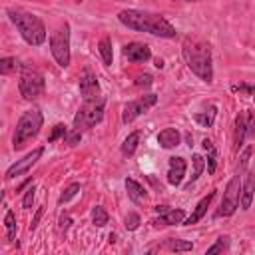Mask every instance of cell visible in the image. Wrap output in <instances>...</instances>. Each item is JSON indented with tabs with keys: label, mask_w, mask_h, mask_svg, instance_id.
<instances>
[{
	"label": "cell",
	"mask_w": 255,
	"mask_h": 255,
	"mask_svg": "<svg viewBox=\"0 0 255 255\" xmlns=\"http://www.w3.org/2000/svg\"><path fill=\"white\" fill-rule=\"evenodd\" d=\"M118 20L135 32H147L159 38H175L177 34L175 28L161 14H151L143 10H122L118 14Z\"/></svg>",
	"instance_id": "cell-1"
},
{
	"label": "cell",
	"mask_w": 255,
	"mask_h": 255,
	"mask_svg": "<svg viewBox=\"0 0 255 255\" xmlns=\"http://www.w3.org/2000/svg\"><path fill=\"white\" fill-rule=\"evenodd\" d=\"M181 56L187 68L205 84L213 82V66H211V50L209 44L199 38H185L181 46Z\"/></svg>",
	"instance_id": "cell-2"
},
{
	"label": "cell",
	"mask_w": 255,
	"mask_h": 255,
	"mask_svg": "<svg viewBox=\"0 0 255 255\" xmlns=\"http://www.w3.org/2000/svg\"><path fill=\"white\" fill-rule=\"evenodd\" d=\"M8 16L16 24L20 36L30 46H40L46 40V26H44V22L36 14H30V12H24V10H12L10 8L8 10Z\"/></svg>",
	"instance_id": "cell-3"
},
{
	"label": "cell",
	"mask_w": 255,
	"mask_h": 255,
	"mask_svg": "<svg viewBox=\"0 0 255 255\" xmlns=\"http://www.w3.org/2000/svg\"><path fill=\"white\" fill-rule=\"evenodd\" d=\"M44 124V118H42V112L32 108V110H26L18 124H16V129H14V137H12V143H14V149H22L26 145L28 139L36 137L40 128Z\"/></svg>",
	"instance_id": "cell-4"
},
{
	"label": "cell",
	"mask_w": 255,
	"mask_h": 255,
	"mask_svg": "<svg viewBox=\"0 0 255 255\" xmlns=\"http://www.w3.org/2000/svg\"><path fill=\"white\" fill-rule=\"evenodd\" d=\"M18 90H20V96L24 100H36L46 90L44 76L36 68L24 64L22 66V74H20V82H18Z\"/></svg>",
	"instance_id": "cell-5"
},
{
	"label": "cell",
	"mask_w": 255,
	"mask_h": 255,
	"mask_svg": "<svg viewBox=\"0 0 255 255\" xmlns=\"http://www.w3.org/2000/svg\"><path fill=\"white\" fill-rule=\"evenodd\" d=\"M104 104H106L104 98H98V100H92V102H84V106L74 116V128L82 131V129H90L96 124H100L102 118H104Z\"/></svg>",
	"instance_id": "cell-6"
},
{
	"label": "cell",
	"mask_w": 255,
	"mask_h": 255,
	"mask_svg": "<svg viewBox=\"0 0 255 255\" xmlns=\"http://www.w3.org/2000/svg\"><path fill=\"white\" fill-rule=\"evenodd\" d=\"M50 50L58 66L66 68L70 66V24L64 22V26L56 28L50 36Z\"/></svg>",
	"instance_id": "cell-7"
},
{
	"label": "cell",
	"mask_w": 255,
	"mask_h": 255,
	"mask_svg": "<svg viewBox=\"0 0 255 255\" xmlns=\"http://www.w3.org/2000/svg\"><path fill=\"white\" fill-rule=\"evenodd\" d=\"M239 195H241V179H239V173H235L229 183L225 185V193H223V201L217 209V217H229L235 213V209L239 207Z\"/></svg>",
	"instance_id": "cell-8"
},
{
	"label": "cell",
	"mask_w": 255,
	"mask_h": 255,
	"mask_svg": "<svg viewBox=\"0 0 255 255\" xmlns=\"http://www.w3.org/2000/svg\"><path fill=\"white\" fill-rule=\"evenodd\" d=\"M155 102H157V96H155V94H145V96H141V98H137V100H133V102H128V104L124 106L122 122H124V124L133 122V120H135L137 116H141L145 110H149L151 106H155Z\"/></svg>",
	"instance_id": "cell-9"
},
{
	"label": "cell",
	"mask_w": 255,
	"mask_h": 255,
	"mask_svg": "<svg viewBox=\"0 0 255 255\" xmlns=\"http://www.w3.org/2000/svg\"><path fill=\"white\" fill-rule=\"evenodd\" d=\"M44 153V147L40 145V147H36V149H32L26 157H22V159H18L14 165H10L8 167V171H6V179H12V177H16V175H22V173H26L38 159H40V155Z\"/></svg>",
	"instance_id": "cell-10"
},
{
	"label": "cell",
	"mask_w": 255,
	"mask_h": 255,
	"mask_svg": "<svg viewBox=\"0 0 255 255\" xmlns=\"http://www.w3.org/2000/svg\"><path fill=\"white\" fill-rule=\"evenodd\" d=\"M80 94H82L84 102H92V100L102 98V96H100V84H98V78H96V74H92L90 70H86L84 76L80 78Z\"/></svg>",
	"instance_id": "cell-11"
},
{
	"label": "cell",
	"mask_w": 255,
	"mask_h": 255,
	"mask_svg": "<svg viewBox=\"0 0 255 255\" xmlns=\"http://www.w3.org/2000/svg\"><path fill=\"white\" fill-rule=\"evenodd\" d=\"M124 56L129 60V62H147L151 58V50L147 44H141V42H129L124 46Z\"/></svg>",
	"instance_id": "cell-12"
},
{
	"label": "cell",
	"mask_w": 255,
	"mask_h": 255,
	"mask_svg": "<svg viewBox=\"0 0 255 255\" xmlns=\"http://www.w3.org/2000/svg\"><path fill=\"white\" fill-rule=\"evenodd\" d=\"M183 175H185V159L183 157H169V169H167L169 185H179Z\"/></svg>",
	"instance_id": "cell-13"
},
{
	"label": "cell",
	"mask_w": 255,
	"mask_h": 255,
	"mask_svg": "<svg viewBox=\"0 0 255 255\" xmlns=\"http://www.w3.org/2000/svg\"><path fill=\"white\" fill-rule=\"evenodd\" d=\"M181 141V133L175 129V128H165L157 133V143L163 147V149H171V147H177Z\"/></svg>",
	"instance_id": "cell-14"
},
{
	"label": "cell",
	"mask_w": 255,
	"mask_h": 255,
	"mask_svg": "<svg viewBox=\"0 0 255 255\" xmlns=\"http://www.w3.org/2000/svg\"><path fill=\"white\" fill-rule=\"evenodd\" d=\"M253 195H255V169H251L247 173V179H245V183L241 187V209H249L251 207Z\"/></svg>",
	"instance_id": "cell-15"
},
{
	"label": "cell",
	"mask_w": 255,
	"mask_h": 255,
	"mask_svg": "<svg viewBox=\"0 0 255 255\" xmlns=\"http://www.w3.org/2000/svg\"><path fill=\"white\" fill-rule=\"evenodd\" d=\"M213 197H215V191H209L197 205H195V209H193V213L187 217V219H183V225H193V223H197L203 215H205V211H207V207H209V203L213 201Z\"/></svg>",
	"instance_id": "cell-16"
},
{
	"label": "cell",
	"mask_w": 255,
	"mask_h": 255,
	"mask_svg": "<svg viewBox=\"0 0 255 255\" xmlns=\"http://www.w3.org/2000/svg\"><path fill=\"white\" fill-rule=\"evenodd\" d=\"M183 219H185L183 209H167V211H163V215H159L151 223L155 227H159V225H177V223H183Z\"/></svg>",
	"instance_id": "cell-17"
},
{
	"label": "cell",
	"mask_w": 255,
	"mask_h": 255,
	"mask_svg": "<svg viewBox=\"0 0 255 255\" xmlns=\"http://www.w3.org/2000/svg\"><path fill=\"white\" fill-rule=\"evenodd\" d=\"M126 189H128V195H129V199L133 201V203H139L141 199H145V189H143V185L141 183H137L135 179H131V177H128L126 179Z\"/></svg>",
	"instance_id": "cell-18"
},
{
	"label": "cell",
	"mask_w": 255,
	"mask_h": 255,
	"mask_svg": "<svg viewBox=\"0 0 255 255\" xmlns=\"http://www.w3.org/2000/svg\"><path fill=\"white\" fill-rule=\"evenodd\" d=\"M245 135H247V118L245 114H239L235 120V149H241Z\"/></svg>",
	"instance_id": "cell-19"
},
{
	"label": "cell",
	"mask_w": 255,
	"mask_h": 255,
	"mask_svg": "<svg viewBox=\"0 0 255 255\" xmlns=\"http://www.w3.org/2000/svg\"><path fill=\"white\" fill-rule=\"evenodd\" d=\"M215 116H217V108H215V106H209L205 112H197V114L193 116V120H195L201 128H211L213 122H215Z\"/></svg>",
	"instance_id": "cell-20"
},
{
	"label": "cell",
	"mask_w": 255,
	"mask_h": 255,
	"mask_svg": "<svg viewBox=\"0 0 255 255\" xmlns=\"http://www.w3.org/2000/svg\"><path fill=\"white\" fill-rule=\"evenodd\" d=\"M98 50L102 54V60L106 66H112V60H114V52H112V38L110 36H104L98 44Z\"/></svg>",
	"instance_id": "cell-21"
},
{
	"label": "cell",
	"mask_w": 255,
	"mask_h": 255,
	"mask_svg": "<svg viewBox=\"0 0 255 255\" xmlns=\"http://www.w3.org/2000/svg\"><path fill=\"white\" fill-rule=\"evenodd\" d=\"M139 131H131L126 139H124V143H122V153L124 155H133V151H135V147H137V143H139Z\"/></svg>",
	"instance_id": "cell-22"
},
{
	"label": "cell",
	"mask_w": 255,
	"mask_h": 255,
	"mask_svg": "<svg viewBox=\"0 0 255 255\" xmlns=\"http://www.w3.org/2000/svg\"><path fill=\"white\" fill-rule=\"evenodd\" d=\"M163 249H169V251H191L193 245L189 241H183V239H165L161 243Z\"/></svg>",
	"instance_id": "cell-23"
},
{
	"label": "cell",
	"mask_w": 255,
	"mask_h": 255,
	"mask_svg": "<svg viewBox=\"0 0 255 255\" xmlns=\"http://www.w3.org/2000/svg\"><path fill=\"white\" fill-rule=\"evenodd\" d=\"M92 221H94V225L104 227V225L110 221V215H108V211H106L102 205H96V207L92 209Z\"/></svg>",
	"instance_id": "cell-24"
},
{
	"label": "cell",
	"mask_w": 255,
	"mask_h": 255,
	"mask_svg": "<svg viewBox=\"0 0 255 255\" xmlns=\"http://www.w3.org/2000/svg\"><path fill=\"white\" fill-rule=\"evenodd\" d=\"M229 249V237H219L211 247H207V251H205V255H213V253H223V251H227Z\"/></svg>",
	"instance_id": "cell-25"
},
{
	"label": "cell",
	"mask_w": 255,
	"mask_h": 255,
	"mask_svg": "<svg viewBox=\"0 0 255 255\" xmlns=\"http://www.w3.org/2000/svg\"><path fill=\"white\" fill-rule=\"evenodd\" d=\"M191 161H193V173H191V181H195V179L201 175V171H203L205 163H203V157H201L199 153H193ZM191 181H189V185H191ZM189 185H187V187H189Z\"/></svg>",
	"instance_id": "cell-26"
},
{
	"label": "cell",
	"mask_w": 255,
	"mask_h": 255,
	"mask_svg": "<svg viewBox=\"0 0 255 255\" xmlns=\"http://www.w3.org/2000/svg\"><path fill=\"white\" fill-rule=\"evenodd\" d=\"M78 191H80V183H70V185L62 191V195H60L58 203H68L72 197H76V195H78Z\"/></svg>",
	"instance_id": "cell-27"
},
{
	"label": "cell",
	"mask_w": 255,
	"mask_h": 255,
	"mask_svg": "<svg viewBox=\"0 0 255 255\" xmlns=\"http://www.w3.org/2000/svg\"><path fill=\"white\" fill-rule=\"evenodd\" d=\"M4 225H6V231H8V239L12 241L16 237V217L12 211H6L4 215Z\"/></svg>",
	"instance_id": "cell-28"
},
{
	"label": "cell",
	"mask_w": 255,
	"mask_h": 255,
	"mask_svg": "<svg viewBox=\"0 0 255 255\" xmlns=\"http://www.w3.org/2000/svg\"><path fill=\"white\" fill-rule=\"evenodd\" d=\"M12 70H16V58H2L0 60V74H10Z\"/></svg>",
	"instance_id": "cell-29"
},
{
	"label": "cell",
	"mask_w": 255,
	"mask_h": 255,
	"mask_svg": "<svg viewBox=\"0 0 255 255\" xmlns=\"http://www.w3.org/2000/svg\"><path fill=\"white\" fill-rule=\"evenodd\" d=\"M66 133H68L66 126H64V124H56L54 129H52V133H50V137H48V141H56V139H60V137H66Z\"/></svg>",
	"instance_id": "cell-30"
},
{
	"label": "cell",
	"mask_w": 255,
	"mask_h": 255,
	"mask_svg": "<svg viewBox=\"0 0 255 255\" xmlns=\"http://www.w3.org/2000/svg\"><path fill=\"white\" fill-rule=\"evenodd\" d=\"M245 118H247V137L255 141V112H247Z\"/></svg>",
	"instance_id": "cell-31"
},
{
	"label": "cell",
	"mask_w": 255,
	"mask_h": 255,
	"mask_svg": "<svg viewBox=\"0 0 255 255\" xmlns=\"http://www.w3.org/2000/svg\"><path fill=\"white\" fill-rule=\"evenodd\" d=\"M139 215L137 213H129L128 217H126V229H129V231H133V229H137L139 227Z\"/></svg>",
	"instance_id": "cell-32"
},
{
	"label": "cell",
	"mask_w": 255,
	"mask_h": 255,
	"mask_svg": "<svg viewBox=\"0 0 255 255\" xmlns=\"http://www.w3.org/2000/svg\"><path fill=\"white\" fill-rule=\"evenodd\" d=\"M80 139H82V131L80 129H74V131L66 133V143L68 145H76V143H80Z\"/></svg>",
	"instance_id": "cell-33"
},
{
	"label": "cell",
	"mask_w": 255,
	"mask_h": 255,
	"mask_svg": "<svg viewBox=\"0 0 255 255\" xmlns=\"http://www.w3.org/2000/svg\"><path fill=\"white\" fill-rule=\"evenodd\" d=\"M34 195H36V189H34V185L26 191V195H24V199H22V205L28 209V207H32V203H34Z\"/></svg>",
	"instance_id": "cell-34"
},
{
	"label": "cell",
	"mask_w": 255,
	"mask_h": 255,
	"mask_svg": "<svg viewBox=\"0 0 255 255\" xmlns=\"http://www.w3.org/2000/svg\"><path fill=\"white\" fill-rule=\"evenodd\" d=\"M135 86H139V88H147V86H151V76H149V74L137 76V80H135Z\"/></svg>",
	"instance_id": "cell-35"
},
{
	"label": "cell",
	"mask_w": 255,
	"mask_h": 255,
	"mask_svg": "<svg viewBox=\"0 0 255 255\" xmlns=\"http://www.w3.org/2000/svg\"><path fill=\"white\" fill-rule=\"evenodd\" d=\"M207 151H209V157H207V171L213 173V171H215V147H211V149H207Z\"/></svg>",
	"instance_id": "cell-36"
},
{
	"label": "cell",
	"mask_w": 255,
	"mask_h": 255,
	"mask_svg": "<svg viewBox=\"0 0 255 255\" xmlns=\"http://www.w3.org/2000/svg\"><path fill=\"white\" fill-rule=\"evenodd\" d=\"M233 90L235 92H247V94H251L255 98V86H245L243 84V86H233Z\"/></svg>",
	"instance_id": "cell-37"
},
{
	"label": "cell",
	"mask_w": 255,
	"mask_h": 255,
	"mask_svg": "<svg viewBox=\"0 0 255 255\" xmlns=\"http://www.w3.org/2000/svg\"><path fill=\"white\" fill-rule=\"evenodd\" d=\"M42 213H44V209H42V207H38V211H36V215H34V219H32V223H30V231H34V229L38 227V221H40Z\"/></svg>",
	"instance_id": "cell-38"
},
{
	"label": "cell",
	"mask_w": 255,
	"mask_h": 255,
	"mask_svg": "<svg viewBox=\"0 0 255 255\" xmlns=\"http://www.w3.org/2000/svg\"><path fill=\"white\" fill-rule=\"evenodd\" d=\"M70 223H72V219H70L68 215H62V217H60V229H68Z\"/></svg>",
	"instance_id": "cell-39"
},
{
	"label": "cell",
	"mask_w": 255,
	"mask_h": 255,
	"mask_svg": "<svg viewBox=\"0 0 255 255\" xmlns=\"http://www.w3.org/2000/svg\"><path fill=\"white\" fill-rule=\"evenodd\" d=\"M201 147H203L205 151H207V149H211V147H213V143H211V139H207V137H205V139L201 141Z\"/></svg>",
	"instance_id": "cell-40"
},
{
	"label": "cell",
	"mask_w": 255,
	"mask_h": 255,
	"mask_svg": "<svg viewBox=\"0 0 255 255\" xmlns=\"http://www.w3.org/2000/svg\"><path fill=\"white\" fill-rule=\"evenodd\" d=\"M108 239H110V243H116V239H118V237H116V233H110V237H108Z\"/></svg>",
	"instance_id": "cell-41"
}]
</instances>
